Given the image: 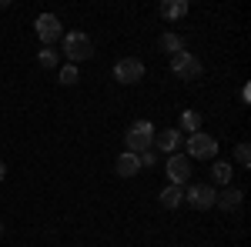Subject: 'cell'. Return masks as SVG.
<instances>
[{
  "label": "cell",
  "instance_id": "6da1fadb",
  "mask_svg": "<svg viewBox=\"0 0 251 247\" xmlns=\"http://www.w3.org/2000/svg\"><path fill=\"white\" fill-rule=\"evenodd\" d=\"M154 124L151 120H134L131 124V131H127V154H144L151 151V144H154Z\"/></svg>",
  "mask_w": 251,
  "mask_h": 247
},
{
  "label": "cell",
  "instance_id": "7a4b0ae2",
  "mask_svg": "<svg viewBox=\"0 0 251 247\" xmlns=\"http://www.w3.org/2000/svg\"><path fill=\"white\" fill-rule=\"evenodd\" d=\"M64 54H67L71 64H80V60L94 57V40L87 37V34H80V30H74V34L64 37Z\"/></svg>",
  "mask_w": 251,
  "mask_h": 247
},
{
  "label": "cell",
  "instance_id": "3957f363",
  "mask_svg": "<svg viewBox=\"0 0 251 247\" xmlns=\"http://www.w3.org/2000/svg\"><path fill=\"white\" fill-rule=\"evenodd\" d=\"M171 70L177 74V80H198V77L204 74L201 60L194 57V54H188V50H181V54L171 57Z\"/></svg>",
  "mask_w": 251,
  "mask_h": 247
},
{
  "label": "cell",
  "instance_id": "277c9868",
  "mask_svg": "<svg viewBox=\"0 0 251 247\" xmlns=\"http://www.w3.org/2000/svg\"><path fill=\"white\" fill-rule=\"evenodd\" d=\"M214 154H218V140H214L211 134H204V131H198V134H191V137H188V154H184V157H188V160H204V157H214Z\"/></svg>",
  "mask_w": 251,
  "mask_h": 247
},
{
  "label": "cell",
  "instance_id": "5b68a950",
  "mask_svg": "<svg viewBox=\"0 0 251 247\" xmlns=\"http://www.w3.org/2000/svg\"><path fill=\"white\" fill-rule=\"evenodd\" d=\"M114 80L117 84H137V80H144V64L137 57H124L114 64Z\"/></svg>",
  "mask_w": 251,
  "mask_h": 247
},
{
  "label": "cell",
  "instance_id": "8992f818",
  "mask_svg": "<svg viewBox=\"0 0 251 247\" xmlns=\"http://www.w3.org/2000/svg\"><path fill=\"white\" fill-rule=\"evenodd\" d=\"M34 30H37V37L44 40V47H50L54 40L64 37V30H60V20L54 17V14H40V17L34 20Z\"/></svg>",
  "mask_w": 251,
  "mask_h": 247
},
{
  "label": "cell",
  "instance_id": "52a82bcc",
  "mask_svg": "<svg viewBox=\"0 0 251 247\" xmlns=\"http://www.w3.org/2000/svg\"><path fill=\"white\" fill-rule=\"evenodd\" d=\"M168 177H171V184H184L188 177H191V160L184 157V154H168Z\"/></svg>",
  "mask_w": 251,
  "mask_h": 247
},
{
  "label": "cell",
  "instance_id": "ba28073f",
  "mask_svg": "<svg viewBox=\"0 0 251 247\" xmlns=\"http://www.w3.org/2000/svg\"><path fill=\"white\" fill-rule=\"evenodd\" d=\"M214 197H218V190H214V187H204V184H198V187L188 190V204H191L194 210L214 207Z\"/></svg>",
  "mask_w": 251,
  "mask_h": 247
},
{
  "label": "cell",
  "instance_id": "9c48e42d",
  "mask_svg": "<svg viewBox=\"0 0 251 247\" xmlns=\"http://www.w3.org/2000/svg\"><path fill=\"white\" fill-rule=\"evenodd\" d=\"M154 144H157V151H164V154H177V147H181V134L174 131V127L157 131L154 134Z\"/></svg>",
  "mask_w": 251,
  "mask_h": 247
},
{
  "label": "cell",
  "instance_id": "30bf717a",
  "mask_svg": "<svg viewBox=\"0 0 251 247\" xmlns=\"http://www.w3.org/2000/svg\"><path fill=\"white\" fill-rule=\"evenodd\" d=\"M214 204H218L221 210H228V214H231V210L241 207V190H238V187H225L218 197H214Z\"/></svg>",
  "mask_w": 251,
  "mask_h": 247
},
{
  "label": "cell",
  "instance_id": "8fae6325",
  "mask_svg": "<svg viewBox=\"0 0 251 247\" xmlns=\"http://www.w3.org/2000/svg\"><path fill=\"white\" fill-rule=\"evenodd\" d=\"M114 171L121 174V177H134L137 171H141V164H137V154H121V157H117L114 160Z\"/></svg>",
  "mask_w": 251,
  "mask_h": 247
},
{
  "label": "cell",
  "instance_id": "7c38bea8",
  "mask_svg": "<svg viewBox=\"0 0 251 247\" xmlns=\"http://www.w3.org/2000/svg\"><path fill=\"white\" fill-rule=\"evenodd\" d=\"M188 14V0H164L161 3V17L164 20H181Z\"/></svg>",
  "mask_w": 251,
  "mask_h": 247
},
{
  "label": "cell",
  "instance_id": "4fadbf2b",
  "mask_svg": "<svg viewBox=\"0 0 251 247\" xmlns=\"http://www.w3.org/2000/svg\"><path fill=\"white\" fill-rule=\"evenodd\" d=\"M181 201H184V190L177 187V184H171V187H164V190H161V207L177 210V207H181Z\"/></svg>",
  "mask_w": 251,
  "mask_h": 247
},
{
  "label": "cell",
  "instance_id": "5bb4252c",
  "mask_svg": "<svg viewBox=\"0 0 251 247\" xmlns=\"http://www.w3.org/2000/svg\"><path fill=\"white\" fill-rule=\"evenodd\" d=\"M211 180L218 187H231V164H228V160H218L211 167Z\"/></svg>",
  "mask_w": 251,
  "mask_h": 247
},
{
  "label": "cell",
  "instance_id": "9a60e30c",
  "mask_svg": "<svg viewBox=\"0 0 251 247\" xmlns=\"http://www.w3.org/2000/svg\"><path fill=\"white\" fill-rule=\"evenodd\" d=\"M181 131L188 134V137L198 134L201 131V114H198V111H184V114H181Z\"/></svg>",
  "mask_w": 251,
  "mask_h": 247
},
{
  "label": "cell",
  "instance_id": "2e32d148",
  "mask_svg": "<svg viewBox=\"0 0 251 247\" xmlns=\"http://www.w3.org/2000/svg\"><path fill=\"white\" fill-rule=\"evenodd\" d=\"M161 50H164V54H181V50H184V37H177V34H164V37H161Z\"/></svg>",
  "mask_w": 251,
  "mask_h": 247
},
{
  "label": "cell",
  "instance_id": "e0dca14e",
  "mask_svg": "<svg viewBox=\"0 0 251 247\" xmlns=\"http://www.w3.org/2000/svg\"><path fill=\"white\" fill-rule=\"evenodd\" d=\"M234 160H238L241 167H251V147L248 144H238V147H234Z\"/></svg>",
  "mask_w": 251,
  "mask_h": 247
},
{
  "label": "cell",
  "instance_id": "ac0fdd59",
  "mask_svg": "<svg viewBox=\"0 0 251 247\" xmlns=\"http://www.w3.org/2000/svg\"><path fill=\"white\" fill-rule=\"evenodd\" d=\"M77 80H80V77H77V64H67V67L60 70V84L71 87V84H77Z\"/></svg>",
  "mask_w": 251,
  "mask_h": 247
},
{
  "label": "cell",
  "instance_id": "d6986e66",
  "mask_svg": "<svg viewBox=\"0 0 251 247\" xmlns=\"http://www.w3.org/2000/svg\"><path fill=\"white\" fill-rule=\"evenodd\" d=\"M137 164H141V167H154V164H157V151L151 147V151L137 154Z\"/></svg>",
  "mask_w": 251,
  "mask_h": 247
},
{
  "label": "cell",
  "instance_id": "ffe728a7",
  "mask_svg": "<svg viewBox=\"0 0 251 247\" xmlns=\"http://www.w3.org/2000/svg\"><path fill=\"white\" fill-rule=\"evenodd\" d=\"M37 60H40V64H44V67H54V64H57V54H54L50 47H44V50H40V54H37Z\"/></svg>",
  "mask_w": 251,
  "mask_h": 247
},
{
  "label": "cell",
  "instance_id": "44dd1931",
  "mask_svg": "<svg viewBox=\"0 0 251 247\" xmlns=\"http://www.w3.org/2000/svg\"><path fill=\"white\" fill-rule=\"evenodd\" d=\"M3 177H7V164L0 160V180H3Z\"/></svg>",
  "mask_w": 251,
  "mask_h": 247
},
{
  "label": "cell",
  "instance_id": "7402d4cb",
  "mask_svg": "<svg viewBox=\"0 0 251 247\" xmlns=\"http://www.w3.org/2000/svg\"><path fill=\"white\" fill-rule=\"evenodd\" d=\"M0 234H3V224H0Z\"/></svg>",
  "mask_w": 251,
  "mask_h": 247
}]
</instances>
